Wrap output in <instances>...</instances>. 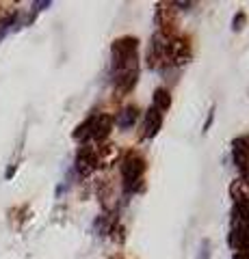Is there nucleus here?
<instances>
[{
  "mask_svg": "<svg viewBox=\"0 0 249 259\" xmlns=\"http://www.w3.org/2000/svg\"><path fill=\"white\" fill-rule=\"evenodd\" d=\"M143 173H146V160L139 153H128L122 162V177H124V188L130 192L134 190V186L141 182Z\"/></svg>",
  "mask_w": 249,
  "mask_h": 259,
  "instance_id": "nucleus-1",
  "label": "nucleus"
},
{
  "mask_svg": "<svg viewBox=\"0 0 249 259\" xmlns=\"http://www.w3.org/2000/svg\"><path fill=\"white\" fill-rule=\"evenodd\" d=\"M95 168H98V153H95L93 147H83L76 158V171L80 175H89Z\"/></svg>",
  "mask_w": 249,
  "mask_h": 259,
  "instance_id": "nucleus-2",
  "label": "nucleus"
},
{
  "mask_svg": "<svg viewBox=\"0 0 249 259\" xmlns=\"http://www.w3.org/2000/svg\"><path fill=\"white\" fill-rule=\"evenodd\" d=\"M136 39L134 37H119L113 41V61H122V59H128V56H134L136 54Z\"/></svg>",
  "mask_w": 249,
  "mask_h": 259,
  "instance_id": "nucleus-3",
  "label": "nucleus"
},
{
  "mask_svg": "<svg viewBox=\"0 0 249 259\" xmlns=\"http://www.w3.org/2000/svg\"><path fill=\"white\" fill-rule=\"evenodd\" d=\"M113 130V117L109 115H95L91 117V139L93 141H104Z\"/></svg>",
  "mask_w": 249,
  "mask_h": 259,
  "instance_id": "nucleus-4",
  "label": "nucleus"
},
{
  "mask_svg": "<svg viewBox=\"0 0 249 259\" xmlns=\"http://www.w3.org/2000/svg\"><path fill=\"white\" fill-rule=\"evenodd\" d=\"M191 59V48L187 41H182V39H173L171 37V41H169V63L173 65H184Z\"/></svg>",
  "mask_w": 249,
  "mask_h": 259,
  "instance_id": "nucleus-5",
  "label": "nucleus"
},
{
  "mask_svg": "<svg viewBox=\"0 0 249 259\" xmlns=\"http://www.w3.org/2000/svg\"><path fill=\"white\" fill-rule=\"evenodd\" d=\"M230 244L236 253H249V225H234Z\"/></svg>",
  "mask_w": 249,
  "mask_h": 259,
  "instance_id": "nucleus-6",
  "label": "nucleus"
},
{
  "mask_svg": "<svg viewBox=\"0 0 249 259\" xmlns=\"http://www.w3.org/2000/svg\"><path fill=\"white\" fill-rule=\"evenodd\" d=\"M160 127H163V115L158 110L150 108L146 115V123H143V139H154Z\"/></svg>",
  "mask_w": 249,
  "mask_h": 259,
  "instance_id": "nucleus-7",
  "label": "nucleus"
},
{
  "mask_svg": "<svg viewBox=\"0 0 249 259\" xmlns=\"http://www.w3.org/2000/svg\"><path fill=\"white\" fill-rule=\"evenodd\" d=\"M234 164L243 173L249 171V141L247 139L234 141Z\"/></svg>",
  "mask_w": 249,
  "mask_h": 259,
  "instance_id": "nucleus-8",
  "label": "nucleus"
},
{
  "mask_svg": "<svg viewBox=\"0 0 249 259\" xmlns=\"http://www.w3.org/2000/svg\"><path fill=\"white\" fill-rule=\"evenodd\" d=\"M234 223L249 225V197H238L234 203Z\"/></svg>",
  "mask_w": 249,
  "mask_h": 259,
  "instance_id": "nucleus-9",
  "label": "nucleus"
},
{
  "mask_svg": "<svg viewBox=\"0 0 249 259\" xmlns=\"http://www.w3.org/2000/svg\"><path fill=\"white\" fill-rule=\"evenodd\" d=\"M169 106H171V97H169V91H167V89H156L154 91V110H158L160 115H163V112H167L169 110Z\"/></svg>",
  "mask_w": 249,
  "mask_h": 259,
  "instance_id": "nucleus-10",
  "label": "nucleus"
},
{
  "mask_svg": "<svg viewBox=\"0 0 249 259\" xmlns=\"http://www.w3.org/2000/svg\"><path fill=\"white\" fill-rule=\"evenodd\" d=\"M134 121H136V108H134V106H128V108H124V110L117 115L115 123L122 127V130H128V127L134 123Z\"/></svg>",
  "mask_w": 249,
  "mask_h": 259,
  "instance_id": "nucleus-11",
  "label": "nucleus"
},
{
  "mask_svg": "<svg viewBox=\"0 0 249 259\" xmlns=\"http://www.w3.org/2000/svg\"><path fill=\"white\" fill-rule=\"evenodd\" d=\"M232 259H249V253H234Z\"/></svg>",
  "mask_w": 249,
  "mask_h": 259,
  "instance_id": "nucleus-12",
  "label": "nucleus"
},
{
  "mask_svg": "<svg viewBox=\"0 0 249 259\" xmlns=\"http://www.w3.org/2000/svg\"><path fill=\"white\" fill-rule=\"evenodd\" d=\"M5 15V5H0V18H3Z\"/></svg>",
  "mask_w": 249,
  "mask_h": 259,
  "instance_id": "nucleus-13",
  "label": "nucleus"
}]
</instances>
